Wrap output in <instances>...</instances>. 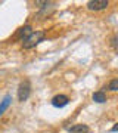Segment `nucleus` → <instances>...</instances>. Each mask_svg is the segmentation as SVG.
<instances>
[{
    "instance_id": "obj_11",
    "label": "nucleus",
    "mask_w": 118,
    "mask_h": 133,
    "mask_svg": "<svg viewBox=\"0 0 118 133\" xmlns=\"http://www.w3.org/2000/svg\"><path fill=\"white\" fill-rule=\"evenodd\" d=\"M117 130H118V124H115V126L111 129V132H117Z\"/></svg>"
},
{
    "instance_id": "obj_2",
    "label": "nucleus",
    "mask_w": 118,
    "mask_h": 133,
    "mask_svg": "<svg viewBox=\"0 0 118 133\" xmlns=\"http://www.w3.org/2000/svg\"><path fill=\"white\" fill-rule=\"evenodd\" d=\"M30 93H31V86H30V81H22L18 87V99L21 102L27 101L30 98Z\"/></svg>"
},
{
    "instance_id": "obj_8",
    "label": "nucleus",
    "mask_w": 118,
    "mask_h": 133,
    "mask_svg": "<svg viewBox=\"0 0 118 133\" xmlns=\"http://www.w3.org/2000/svg\"><path fill=\"white\" fill-rule=\"evenodd\" d=\"M92 98H93V101L94 102H98V104H103L105 101H106V95H105L102 90L100 92H94Z\"/></svg>"
},
{
    "instance_id": "obj_9",
    "label": "nucleus",
    "mask_w": 118,
    "mask_h": 133,
    "mask_svg": "<svg viewBox=\"0 0 118 133\" xmlns=\"http://www.w3.org/2000/svg\"><path fill=\"white\" fill-rule=\"evenodd\" d=\"M109 90H112V92H117L118 90V80H117V78H114V80L109 83Z\"/></svg>"
},
{
    "instance_id": "obj_5",
    "label": "nucleus",
    "mask_w": 118,
    "mask_h": 133,
    "mask_svg": "<svg viewBox=\"0 0 118 133\" xmlns=\"http://www.w3.org/2000/svg\"><path fill=\"white\" fill-rule=\"evenodd\" d=\"M34 31H33V27L31 25H25V27H22V28L19 30V33H18V37L21 38V40H25L27 37H30L31 34H33Z\"/></svg>"
},
{
    "instance_id": "obj_4",
    "label": "nucleus",
    "mask_w": 118,
    "mask_h": 133,
    "mask_svg": "<svg viewBox=\"0 0 118 133\" xmlns=\"http://www.w3.org/2000/svg\"><path fill=\"white\" fill-rule=\"evenodd\" d=\"M68 102H70V99L66 95H56L52 99V105L56 108H64L65 105H68Z\"/></svg>"
},
{
    "instance_id": "obj_7",
    "label": "nucleus",
    "mask_w": 118,
    "mask_h": 133,
    "mask_svg": "<svg viewBox=\"0 0 118 133\" xmlns=\"http://www.w3.org/2000/svg\"><path fill=\"white\" fill-rule=\"evenodd\" d=\"M10 102H12V96H10V95L5 96V99L0 102V115H2L6 109H8V107L10 105Z\"/></svg>"
},
{
    "instance_id": "obj_3",
    "label": "nucleus",
    "mask_w": 118,
    "mask_h": 133,
    "mask_svg": "<svg viewBox=\"0 0 118 133\" xmlns=\"http://www.w3.org/2000/svg\"><path fill=\"white\" fill-rule=\"evenodd\" d=\"M109 5L108 0H90L87 3V9L89 10H102L106 9Z\"/></svg>"
},
{
    "instance_id": "obj_6",
    "label": "nucleus",
    "mask_w": 118,
    "mask_h": 133,
    "mask_svg": "<svg viewBox=\"0 0 118 133\" xmlns=\"http://www.w3.org/2000/svg\"><path fill=\"white\" fill-rule=\"evenodd\" d=\"M70 133H89V126L86 124H75L70 129Z\"/></svg>"
},
{
    "instance_id": "obj_10",
    "label": "nucleus",
    "mask_w": 118,
    "mask_h": 133,
    "mask_svg": "<svg viewBox=\"0 0 118 133\" xmlns=\"http://www.w3.org/2000/svg\"><path fill=\"white\" fill-rule=\"evenodd\" d=\"M111 46L117 50V36H114V37L111 38Z\"/></svg>"
},
{
    "instance_id": "obj_1",
    "label": "nucleus",
    "mask_w": 118,
    "mask_h": 133,
    "mask_svg": "<svg viewBox=\"0 0 118 133\" xmlns=\"http://www.w3.org/2000/svg\"><path fill=\"white\" fill-rule=\"evenodd\" d=\"M44 40V31H36L33 33L30 37H27L22 42V48L24 49H33L36 48L38 43H41Z\"/></svg>"
}]
</instances>
